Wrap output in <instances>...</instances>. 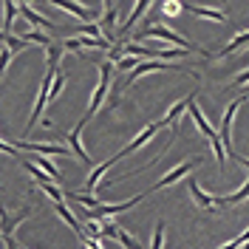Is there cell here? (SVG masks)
Instances as JSON below:
<instances>
[{
  "label": "cell",
  "instance_id": "obj_1",
  "mask_svg": "<svg viewBox=\"0 0 249 249\" xmlns=\"http://www.w3.org/2000/svg\"><path fill=\"white\" fill-rule=\"evenodd\" d=\"M133 40H167V43H173L176 48H181V51H196V54H204V57H213L210 51H204L201 46H196L193 40H187V37H181L178 31H173L170 26H164V23H156V26H150V29L139 31Z\"/></svg>",
  "mask_w": 249,
  "mask_h": 249
},
{
  "label": "cell",
  "instance_id": "obj_2",
  "mask_svg": "<svg viewBox=\"0 0 249 249\" xmlns=\"http://www.w3.org/2000/svg\"><path fill=\"white\" fill-rule=\"evenodd\" d=\"M244 93L238 96V99H232L230 105H227V110H224V119H221V133H215L218 142H221V147H224V153L230 156V159H235V161H241V164H247V159L244 156H238V150H235L232 144V122H235V113H238V108L244 105Z\"/></svg>",
  "mask_w": 249,
  "mask_h": 249
},
{
  "label": "cell",
  "instance_id": "obj_3",
  "mask_svg": "<svg viewBox=\"0 0 249 249\" xmlns=\"http://www.w3.org/2000/svg\"><path fill=\"white\" fill-rule=\"evenodd\" d=\"M110 74H113V65H110V62H99V85L93 88L88 110H85V116H82L85 124H88L91 116H96V110L102 108V102H105V96H108V88H110Z\"/></svg>",
  "mask_w": 249,
  "mask_h": 249
},
{
  "label": "cell",
  "instance_id": "obj_4",
  "mask_svg": "<svg viewBox=\"0 0 249 249\" xmlns=\"http://www.w3.org/2000/svg\"><path fill=\"white\" fill-rule=\"evenodd\" d=\"M144 198V193H136L133 198H127V201H122V204H99V207H93L91 213L85 218H91V221H105V218H113V215H122V213H127V210H133L136 204Z\"/></svg>",
  "mask_w": 249,
  "mask_h": 249
},
{
  "label": "cell",
  "instance_id": "obj_5",
  "mask_svg": "<svg viewBox=\"0 0 249 249\" xmlns=\"http://www.w3.org/2000/svg\"><path fill=\"white\" fill-rule=\"evenodd\" d=\"M51 79H54V71H46V77L40 82V91H37V102H34V110H31L29 122H26V130H34V124L43 119V108L48 105V91H51Z\"/></svg>",
  "mask_w": 249,
  "mask_h": 249
},
{
  "label": "cell",
  "instance_id": "obj_6",
  "mask_svg": "<svg viewBox=\"0 0 249 249\" xmlns=\"http://www.w3.org/2000/svg\"><path fill=\"white\" fill-rule=\"evenodd\" d=\"M198 164H201V159H193V161H181V164H178V167H173V170L167 173L164 178H159V181H156V184L150 187L147 193H144V196H150V193H156V190H164L167 184H176L178 178H184L187 173L193 170V167H198Z\"/></svg>",
  "mask_w": 249,
  "mask_h": 249
},
{
  "label": "cell",
  "instance_id": "obj_7",
  "mask_svg": "<svg viewBox=\"0 0 249 249\" xmlns=\"http://www.w3.org/2000/svg\"><path fill=\"white\" fill-rule=\"evenodd\" d=\"M153 71H184V68H178V65H170V62H139L130 74H127V82L124 85H133V82H139V77H144V74H153Z\"/></svg>",
  "mask_w": 249,
  "mask_h": 249
},
{
  "label": "cell",
  "instance_id": "obj_8",
  "mask_svg": "<svg viewBox=\"0 0 249 249\" xmlns=\"http://www.w3.org/2000/svg\"><path fill=\"white\" fill-rule=\"evenodd\" d=\"M187 190H190V196H193V201L201 207L204 213H213V210H218V204H215V196H210V193H204L201 184L190 176V181H187Z\"/></svg>",
  "mask_w": 249,
  "mask_h": 249
},
{
  "label": "cell",
  "instance_id": "obj_9",
  "mask_svg": "<svg viewBox=\"0 0 249 249\" xmlns=\"http://www.w3.org/2000/svg\"><path fill=\"white\" fill-rule=\"evenodd\" d=\"M110 43L108 40H102V37H99V40H91V37H65V40H62L60 43V48L62 51H82V48H108Z\"/></svg>",
  "mask_w": 249,
  "mask_h": 249
},
{
  "label": "cell",
  "instance_id": "obj_10",
  "mask_svg": "<svg viewBox=\"0 0 249 249\" xmlns=\"http://www.w3.org/2000/svg\"><path fill=\"white\" fill-rule=\"evenodd\" d=\"M156 130H159V122L147 124L144 130H139V133H136V136L130 139V144H124V147H122V156H127V153H136V150H139L142 144H147V142L153 139V136H156Z\"/></svg>",
  "mask_w": 249,
  "mask_h": 249
},
{
  "label": "cell",
  "instance_id": "obj_11",
  "mask_svg": "<svg viewBox=\"0 0 249 249\" xmlns=\"http://www.w3.org/2000/svg\"><path fill=\"white\" fill-rule=\"evenodd\" d=\"M82 127H85V122L79 119V124L74 127V130H71V133H68V136H65V139H68V144H71V153L77 156L82 164H91V156L85 153V147H82V142H79V133H82Z\"/></svg>",
  "mask_w": 249,
  "mask_h": 249
},
{
  "label": "cell",
  "instance_id": "obj_12",
  "mask_svg": "<svg viewBox=\"0 0 249 249\" xmlns=\"http://www.w3.org/2000/svg\"><path fill=\"white\" fill-rule=\"evenodd\" d=\"M17 12H23V17L29 20L31 26H40V29H46V31H54V29H57L51 20H46V17L40 15V12H34L29 3H17Z\"/></svg>",
  "mask_w": 249,
  "mask_h": 249
},
{
  "label": "cell",
  "instance_id": "obj_13",
  "mask_svg": "<svg viewBox=\"0 0 249 249\" xmlns=\"http://www.w3.org/2000/svg\"><path fill=\"white\" fill-rule=\"evenodd\" d=\"M184 12H193V15L215 20V23H227V15L221 9H210V6H198V3H184Z\"/></svg>",
  "mask_w": 249,
  "mask_h": 249
},
{
  "label": "cell",
  "instance_id": "obj_14",
  "mask_svg": "<svg viewBox=\"0 0 249 249\" xmlns=\"http://www.w3.org/2000/svg\"><path fill=\"white\" fill-rule=\"evenodd\" d=\"M193 99H196V93H190V96H184V99H181L178 105H173V108L167 110V116H164V119L159 122V127H164V124H173V127H178V119H181V113L187 110V105H190Z\"/></svg>",
  "mask_w": 249,
  "mask_h": 249
},
{
  "label": "cell",
  "instance_id": "obj_15",
  "mask_svg": "<svg viewBox=\"0 0 249 249\" xmlns=\"http://www.w3.org/2000/svg\"><path fill=\"white\" fill-rule=\"evenodd\" d=\"M54 6L62 9V12H71V17H79L82 23H91L93 17H96L93 9H85V6H77V3H68V0H60V3H54Z\"/></svg>",
  "mask_w": 249,
  "mask_h": 249
},
{
  "label": "cell",
  "instance_id": "obj_16",
  "mask_svg": "<svg viewBox=\"0 0 249 249\" xmlns=\"http://www.w3.org/2000/svg\"><path fill=\"white\" fill-rule=\"evenodd\" d=\"M119 159H124V156H122V150H119L116 156H110L108 161H102L99 167H93V170H91V176H88V193H91V190H96V184L102 181V173H105V170H110V167H113V164H116Z\"/></svg>",
  "mask_w": 249,
  "mask_h": 249
},
{
  "label": "cell",
  "instance_id": "obj_17",
  "mask_svg": "<svg viewBox=\"0 0 249 249\" xmlns=\"http://www.w3.org/2000/svg\"><path fill=\"white\" fill-rule=\"evenodd\" d=\"M187 110H190V116H193V122H196V127L201 130V133L207 136V139H213V136H215V130H213V124H210L207 119H204V113H201V108L196 105V99H193V102L187 105Z\"/></svg>",
  "mask_w": 249,
  "mask_h": 249
},
{
  "label": "cell",
  "instance_id": "obj_18",
  "mask_svg": "<svg viewBox=\"0 0 249 249\" xmlns=\"http://www.w3.org/2000/svg\"><path fill=\"white\" fill-rule=\"evenodd\" d=\"M150 6H153V3H147V0H139V3L133 6V12H130V17H127V20L122 23V29H119V31H122V34H124V31H130V26H133V23H136V20H139V17L144 15V12H147Z\"/></svg>",
  "mask_w": 249,
  "mask_h": 249
},
{
  "label": "cell",
  "instance_id": "obj_19",
  "mask_svg": "<svg viewBox=\"0 0 249 249\" xmlns=\"http://www.w3.org/2000/svg\"><path fill=\"white\" fill-rule=\"evenodd\" d=\"M62 88H65V71H62V68H57V71H54V79H51V91H48V102H57V96L62 93Z\"/></svg>",
  "mask_w": 249,
  "mask_h": 249
},
{
  "label": "cell",
  "instance_id": "obj_20",
  "mask_svg": "<svg viewBox=\"0 0 249 249\" xmlns=\"http://www.w3.org/2000/svg\"><path fill=\"white\" fill-rule=\"evenodd\" d=\"M0 43H3V48H9L12 54H20L23 48L29 46V43H23L20 37H12V34H6V31H0Z\"/></svg>",
  "mask_w": 249,
  "mask_h": 249
},
{
  "label": "cell",
  "instance_id": "obj_21",
  "mask_svg": "<svg viewBox=\"0 0 249 249\" xmlns=\"http://www.w3.org/2000/svg\"><path fill=\"white\" fill-rule=\"evenodd\" d=\"M247 40H249V31L244 29V31H241V34H238V37L232 40V43H230V46H227V48H221V51H218V57H230V54H235L238 48H244V46H247Z\"/></svg>",
  "mask_w": 249,
  "mask_h": 249
},
{
  "label": "cell",
  "instance_id": "obj_22",
  "mask_svg": "<svg viewBox=\"0 0 249 249\" xmlns=\"http://www.w3.org/2000/svg\"><path fill=\"white\" fill-rule=\"evenodd\" d=\"M20 40H23V43H40V46H51V43H54V40H51V37H48V34H43V31H26V34H20Z\"/></svg>",
  "mask_w": 249,
  "mask_h": 249
},
{
  "label": "cell",
  "instance_id": "obj_23",
  "mask_svg": "<svg viewBox=\"0 0 249 249\" xmlns=\"http://www.w3.org/2000/svg\"><path fill=\"white\" fill-rule=\"evenodd\" d=\"M15 17H17V3H3V29L0 31H12V23H15Z\"/></svg>",
  "mask_w": 249,
  "mask_h": 249
},
{
  "label": "cell",
  "instance_id": "obj_24",
  "mask_svg": "<svg viewBox=\"0 0 249 249\" xmlns=\"http://www.w3.org/2000/svg\"><path fill=\"white\" fill-rule=\"evenodd\" d=\"M116 3H105L102 6V12H105V31H108L110 37H113V26H116Z\"/></svg>",
  "mask_w": 249,
  "mask_h": 249
},
{
  "label": "cell",
  "instance_id": "obj_25",
  "mask_svg": "<svg viewBox=\"0 0 249 249\" xmlns=\"http://www.w3.org/2000/svg\"><path fill=\"white\" fill-rule=\"evenodd\" d=\"M156 9H161L167 17H178L184 12V3H178V0H167V3H156Z\"/></svg>",
  "mask_w": 249,
  "mask_h": 249
},
{
  "label": "cell",
  "instance_id": "obj_26",
  "mask_svg": "<svg viewBox=\"0 0 249 249\" xmlns=\"http://www.w3.org/2000/svg\"><path fill=\"white\" fill-rule=\"evenodd\" d=\"M71 198L79 201V204H85V207H91V210L102 204V198H93V196H88V193H71Z\"/></svg>",
  "mask_w": 249,
  "mask_h": 249
},
{
  "label": "cell",
  "instance_id": "obj_27",
  "mask_svg": "<svg viewBox=\"0 0 249 249\" xmlns=\"http://www.w3.org/2000/svg\"><path fill=\"white\" fill-rule=\"evenodd\" d=\"M37 187H40V190L46 193L48 198H54V204H57V201H62V190H60L57 184H51V181H46V184H37Z\"/></svg>",
  "mask_w": 249,
  "mask_h": 249
},
{
  "label": "cell",
  "instance_id": "obj_28",
  "mask_svg": "<svg viewBox=\"0 0 249 249\" xmlns=\"http://www.w3.org/2000/svg\"><path fill=\"white\" fill-rule=\"evenodd\" d=\"M161 247H164V224L159 221L156 230H153V244H150V249H161Z\"/></svg>",
  "mask_w": 249,
  "mask_h": 249
},
{
  "label": "cell",
  "instance_id": "obj_29",
  "mask_svg": "<svg viewBox=\"0 0 249 249\" xmlns=\"http://www.w3.org/2000/svg\"><path fill=\"white\" fill-rule=\"evenodd\" d=\"M187 51L181 48H170V51H153V57H161V60H181Z\"/></svg>",
  "mask_w": 249,
  "mask_h": 249
},
{
  "label": "cell",
  "instance_id": "obj_30",
  "mask_svg": "<svg viewBox=\"0 0 249 249\" xmlns=\"http://www.w3.org/2000/svg\"><path fill=\"white\" fill-rule=\"evenodd\" d=\"M77 31L79 34H88L91 40H99V26H96V23H82Z\"/></svg>",
  "mask_w": 249,
  "mask_h": 249
},
{
  "label": "cell",
  "instance_id": "obj_31",
  "mask_svg": "<svg viewBox=\"0 0 249 249\" xmlns=\"http://www.w3.org/2000/svg\"><path fill=\"white\" fill-rule=\"evenodd\" d=\"M247 238H249V232H247V230H244V232L238 235L235 241H230V244H224V247H221V249H244V247H247Z\"/></svg>",
  "mask_w": 249,
  "mask_h": 249
},
{
  "label": "cell",
  "instance_id": "obj_32",
  "mask_svg": "<svg viewBox=\"0 0 249 249\" xmlns=\"http://www.w3.org/2000/svg\"><path fill=\"white\" fill-rule=\"evenodd\" d=\"M9 60H12V51L9 48H0V79H3L6 68H9Z\"/></svg>",
  "mask_w": 249,
  "mask_h": 249
},
{
  "label": "cell",
  "instance_id": "obj_33",
  "mask_svg": "<svg viewBox=\"0 0 249 249\" xmlns=\"http://www.w3.org/2000/svg\"><path fill=\"white\" fill-rule=\"evenodd\" d=\"M0 190H3V184H0Z\"/></svg>",
  "mask_w": 249,
  "mask_h": 249
},
{
  "label": "cell",
  "instance_id": "obj_34",
  "mask_svg": "<svg viewBox=\"0 0 249 249\" xmlns=\"http://www.w3.org/2000/svg\"><path fill=\"white\" fill-rule=\"evenodd\" d=\"M23 249H29V247H23Z\"/></svg>",
  "mask_w": 249,
  "mask_h": 249
}]
</instances>
